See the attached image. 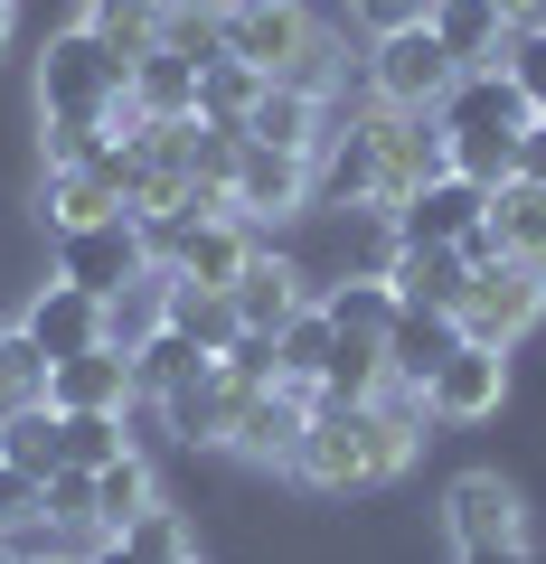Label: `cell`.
<instances>
[{
  "mask_svg": "<svg viewBox=\"0 0 546 564\" xmlns=\"http://www.w3.org/2000/svg\"><path fill=\"white\" fill-rule=\"evenodd\" d=\"M122 104L142 122H199V66H189L180 47H151V57H132V76H122Z\"/></svg>",
  "mask_w": 546,
  "mask_h": 564,
  "instance_id": "44dd1931",
  "label": "cell"
},
{
  "mask_svg": "<svg viewBox=\"0 0 546 564\" xmlns=\"http://www.w3.org/2000/svg\"><path fill=\"white\" fill-rule=\"evenodd\" d=\"M170 10H180V0H85V29H95L114 57H151L161 29H170Z\"/></svg>",
  "mask_w": 546,
  "mask_h": 564,
  "instance_id": "f1b7e54d",
  "label": "cell"
},
{
  "mask_svg": "<svg viewBox=\"0 0 546 564\" xmlns=\"http://www.w3.org/2000/svg\"><path fill=\"white\" fill-rule=\"evenodd\" d=\"M367 85H377L386 113H433V104L462 85V66L443 57L433 29H396V39H377V57H367Z\"/></svg>",
  "mask_w": 546,
  "mask_h": 564,
  "instance_id": "5b68a950",
  "label": "cell"
},
{
  "mask_svg": "<svg viewBox=\"0 0 546 564\" xmlns=\"http://www.w3.org/2000/svg\"><path fill=\"white\" fill-rule=\"evenodd\" d=\"M452 564H537L527 545H481V555H452Z\"/></svg>",
  "mask_w": 546,
  "mask_h": 564,
  "instance_id": "7dc6e473",
  "label": "cell"
},
{
  "mask_svg": "<svg viewBox=\"0 0 546 564\" xmlns=\"http://www.w3.org/2000/svg\"><path fill=\"white\" fill-rule=\"evenodd\" d=\"M0 47H10V0H0Z\"/></svg>",
  "mask_w": 546,
  "mask_h": 564,
  "instance_id": "681fc988",
  "label": "cell"
},
{
  "mask_svg": "<svg viewBox=\"0 0 546 564\" xmlns=\"http://www.w3.org/2000/svg\"><path fill=\"white\" fill-rule=\"evenodd\" d=\"M217 39H226V57H245L255 76H292V66L311 57V39H321V20H311L302 0H226Z\"/></svg>",
  "mask_w": 546,
  "mask_h": 564,
  "instance_id": "3957f363",
  "label": "cell"
},
{
  "mask_svg": "<svg viewBox=\"0 0 546 564\" xmlns=\"http://www.w3.org/2000/svg\"><path fill=\"white\" fill-rule=\"evenodd\" d=\"M122 414H66V470H104V462H122Z\"/></svg>",
  "mask_w": 546,
  "mask_h": 564,
  "instance_id": "74e56055",
  "label": "cell"
},
{
  "mask_svg": "<svg viewBox=\"0 0 546 564\" xmlns=\"http://www.w3.org/2000/svg\"><path fill=\"white\" fill-rule=\"evenodd\" d=\"M39 564H85V555H66V545H57V555H39Z\"/></svg>",
  "mask_w": 546,
  "mask_h": 564,
  "instance_id": "c3c4849f",
  "label": "cell"
},
{
  "mask_svg": "<svg viewBox=\"0 0 546 564\" xmlns=\"http://www.w3.org/2000/svg\"><path fill=\"white\" fill-rule=\"evenodd\" d=\"M0 462L29 470V480H47V470H66V414L57 404H0Z\"/></svg>",
  "mask_w": 546,
  "mask_h": 564,
  "instance_id": "484cf974",
  "label": "cell"
},
{
  "mask_svg": "<svg viewBox=\"0 0 546 564\" xmlns=\"http://www.w3.org/2000/svg\"><path fill=\"white\" fill-rule=\"evenodd\" d=\"M500 395H508V358H500V348H481V339H462L425 377V414L433 423H490V414H500Z\"/></svg>",
  "mask_w": 546,
  "mask_h": 564,
  "instance_id": "8fae6325",
  "label": "cell"
},
{
  "mask_svg": "<svg viewBox=\"0 0 546 564\" xmlns=\"http://www.w3.org/2000/svg\"><path fill=\"white\" fill-rule=\"evenodd\" d=\"M537 122H546V113H537Z\"/></svg>",
  "mask_w": 546,
  "mask_h": 564,
  "instance_id": "db71d44e",
  "label": "cell"
},
{
  "mask_svg": "<svg viewBox=\"0 0 546 564\" xmlns=\"http://www.w3.org/2000/svg\"><path fill=\"white\" fill-rule=\"evenodd\" d=\"M386 292H396L405 311H452V321H462L471 263L452 254V245H396V254H386Z\"/></svg>",
  "mask_w": 546,
  "mask_h": 564,
  "instance_id": "d6986e66",
  "label": "cell"
},
{
  "mask_svg": "<svg viewBox=\"0 0 546 564\" xmlns=\"http://www.w3.org/2000/svg\"><path fill=\"white\" fill-rule=\"evenodd\" d=\"M39 518L57 536H95V470H47L39 480Z\"/></svg>",
  "mask_w": 546,
  "mask_h": 564,
  "instance_id": "d590c367",
  "label": "cell"
},
{
  "mask_svg": "<svg viewBox=\"0 0 546 564\" xmlns=\"http://www.w3.org/2000/svg\"><path fill=\"white\" fill-rule=\"evenodd\" d=\"M122 76L132 57L95 39V29H57L39 57V122H47V161H85L95 141H114V113H122Z\"/></svg>",
  "mask_w": 546,
  "mask_h": 564,
  "instance_id": "7a4b0ae2",
  "label": "cell"
},
{
  "mask_svg": "<svg viewBox=\"0 0 546 564\" xmlns=\"http://www.w3.org/2000/svg\"><path fill=\"white\" fill-rule=\"evenodd\" d=\"M425 180H443V132H433V113H377V217L396 198H415Z\"/></svg>",
  "mask_w": 546,
  "mask_h": 564,
  "instance_id": "5bb4252c",
  "label": "cell"
},
{
  "mask_svg": "<svg viewBox=\"0 0 546 564\" xmlns=\"http://www.w3.org/2000/svg\"><path fill=\"white\" fill-rule=\"evenodd\" d=\"M180 564H199V555H180Z\"/></svg>",
  "mask_w": 546,
  "mask_h": 564,
  "instance_id": "816d5d0a",
  "label": "cell"
},
{
  "mask_svg": "<svg viewBox=\"0 0 546 564\" xmlns=\"http://www.w3.org/2000/svg\"><path fill=\"white\" fill-rule=\"evenodd\" d=\"M245 141H264V151H292V161H321L330 141V104L302 95V85H264L255 113H245Z\"/></svg>",
  "mask_w": 546,
  "mask_h": 564,
  "instance_id": "ffe728a7",
  "label": "cell"
},
{
  "mask_svg": "<svg viewBox=\"0 0 546 564\" xmlns=\"http://www.w3.org/2000/svg\"><path fill=\"white\" fill-rule=\"evenodd\" d=\"M217 367H226V377L245 386V395H255V386H283V358H274V329H245V339L226 348Z\"/></svg>",
  "mask_w": 546,
  "mask_h": 564,
  "instance_id": "ab89813d",
  "label": "cell"
},
{
  "mask_svg": "<svg viewBox=\"0 0 546 564\" xmlns=\"http://www.w3.org/2000/svg\"><path fill=\"white\" fill-rule=\"evenodd\" d=\"M142 273H151V226L142 217H95L76 236H57V282H76L95 302H114L122 282H142Z\"/></svg>",
  "mask_w": 546,
  "mask_h": 564,
  "instance_id": "277c9868",
  "label": "cell"
},
{
  "mask_svg": "<svg viewBox=\"0 0 546 564\" xmlns=\"http://www.w3.org/2000/svg\"><path fill=\"white\" fill-rule=\"evenodd\" d=\"M236 414H245V386L226 377L217 358H207L199 377H180V386L161 395V423L180 433L189 452H226V433H236Z\"/></svg>",
  "mask_w": 546,
  "mask_h": 564,
  "instance_id": "4fadbf2b",
  "label": "cell"
},
{
  "mask_svg": "<svg viewBox=\"0 0 546 564\" xmlns=\"http://www.w3.org/2000/svg\"><path fill=\"white\" fill-rule=\"evenodd\" d=\"M226 302H236V321L245 329H283V321H302L321 292H311V273L292 254H274V245H255V263H245L236 282H226Z\"/></svg>",
  "mask_w": 546,
  "mask_h": 564,
  "instance_id": "9a60e30c",
  "label": "cell"
},
{
  "mask_svg": "<svg viewBox=\"0 0 546 564\" xmlns=\"http://www.w3.org/2000/svg\"><path fill=\"white\" fill-rule=\"evenodd\" d=\"M161 321L180 329V339L199 348V358H226V348L245 339V321H236V302H226L217 282H180V273H170V292H161Z\"/></svg>",
  "mask_w": 546,
  "mask_h": 564,
  "instance_id": "cb8c5ba5",
  "label": "cell"
},
{
  "mask_svg": "<svg viewBox=\"0 0 546 564\" xmlns=\"http://www.w3.org/2000/svg\"><path fill=\"white\" fill-rule=\"evenodd\" d=\"M161 47H180L189 66H207V57H226V39H217V10H170V29H161Z\"/></svg>",
  "mask_w": 546,
  "mask_h": 564,
  "instance_id": "60d3db41",
  "label": "cell"
},
{
  "mask_svg": "<svg viewBox=\"0 0 546 564\" xmlns=\"http://www.w3.org/2000/svg\"><path fill=\"white\" fill-rule=\"evenodd\" d=\"M527 122H537V104L508 85V66H481V76H462L443 104H433V132L443 141H518Z\"/></svg>",
  "mask_w": 546,
  "mask_h": 564,
  "instance_id": "ba28073f",
  "label": "cell"
},
{
  "mask_svg": "<svg viewBox=\"0 0 546 564\" xmlns=\"http://www.w3.org/2000/svg\"><path fill=\"white\" fill-rule=\"evenodd\" d=\"M349 20L367 29V39H396V29H425L433 0H349Z\"/></svg>",
  "mask_w": 546,
  "mask_h": 564,
  "instance_id": "b9f144b4",
  "label": "cell"
},
{
  "mask_svg": "<svg viewBox=\"0 0 546 564\" xmlns=\"http://www.w3.org/2000/svg\"><path fill=\"white\" fill-rule=\"evenodd\" d=\"M199 367H207V358H199V348H189V339H180V329H170V321L151 329L142 348H132V386H142L151 404H161V395H170V386H180V377H199Z\"/></svg>",
  "mask_w": 546,
  "mask_h": 564,
  "instance_id": "836d02e7",
  "label": "cell"
},
{
  "mask_svg": "<svg viewBox=\"0 0 546 564\" xmlns=\"http://www.w3.org/2000/svg\"><path fill=\"white\" fill-rule=\"evenodd\" d=\"M10 10H20V0H10Z\"/></svg>",
  "mask_w": 546,
  "mask_h": 564,
  "instance_id": "f5cc1de1",
  "label": "cell"
},
{
  "mask_svg": "<svg viewBox=\"0 0 546 564\" xmlns=\"http://www.w3.org/2000/svg\"><path fill=\"white\" fill-rule=\"evenodd\" d=\"M481 217H490V188H471V180L443 170V180H425L415 198L386 207V236H396V245H462Z\"/></svg>",
  "mask_w": 546,
  "mask_h": 564,
  "instance_id": "7c38bea8",
  "label": "cell"
},
{
  "mask_svg": "<svg viewBox=\"0 0 546 564\" xmlns=\"http://www.w3.org/2000/svg\"><path fill=\"white\" fill-rule=\"evenodd\" d=\"M490 10H500L508 29H537V20H546V0H490Z\"/></svg>",
  "mask_w": 546,
  "mask_h": 564,
  "instance_id": "f6af8a7d",
  "label": "cell"
},
{
  "mask_svg": "<svg viewBox=\"0 0 546 564\" xmlns=\"http://www.w3.org/2000/svg\"><path fill=\"white\" fill-rule=\"evenodd\" d=\"M443 536L452 555H481V545H527V499L500 480V470H462L443 489Z\"/></svg>",
  "mask_w": 546,
  "mask_h": 564,
  "instance_id": "8992f818",
  "label": "cell"
},
{
  "mask_svg": "<svg viewBox=\"0 0 546 564\" xmlns=\"http://www.w3.org/2000/svg\"><path fill=\"white\" fill-rule=\"evenodd\" d=\"M226 207H236L245 226H283V217H302V207H311V161L245 141V151H236V180H226Z\"/></svg>",
  "mask_w": 546,
  "mask_h": 564,
  "instance_id": "9c48e42d",
  "label": "cell"
},
{
  "mask_svg": "<svg viewBox=\"0 0 546 564\" xmlns=\"http://www.w3.org/2000/svg\"><path fill=\"white\" fill-rule=\"evenodd\" d=\"M490 226H500V254L508 263H537V273H546V188L537 180L490 188Z\"/></svg>",
  "mask_w": 546,
  "mask_h": 564,
  "instance_id": "83f0119b",
  "label": "cell"
},
{
  "mask_svg": "<svg viewBox=\"0 0 546 564\" xmlns=\"http://www.w3.org/2000/svg\"><path fill=\"white\" fill-rule=\"evenodd\" d=\"M39 217L57 226V236H76V226H95V217H122V188L104 180L95 161H47V180H39Z\"/></svg>",
  "mask_w": 546,
  "mask_h": 564,
  "instance_id": "7402d4cb",
  "label": "cell"
},
{
  "mask_svg": "<svg viewBox=\"0 0 546 564\" xmlns=\"http://www.w3.org/2000/svg\"><path fill=\"white\" fill-rule=\"evenodd\" d=\"M433 39H443V57L462 66V76H481V66H500L508 57V20L490 10V0H433Z\"/></svg>",
  "mask_w": 546,
  "mask_h": 564,
  "instance_id": "d4e9b609",
  "label": "cell"
},
{
  "mask_svg": "<svg viewBox=\"0 0 546 564\" xmlns=\"http://www.w3.org/2000/svg\"><path fill=\"white\" fill-rule=\"evenodd\" d=\"M161 292H170V273H161V263H151L142 282H122L114 302H104V348H122V358H132V348H142L151 329H161Z\"/></svg>",
  "mask_w": 546,
  "mask_h": 564,
  "instance_id": "d6a6232c",
  "label": "cell"
},
{
  "mask_svg": "<svg viewBox=\"0 0 546 564\" xmlns=\"http://www.w3.org/2000/svg\"><path fill=\"white\" fill-rule=\"evenodd\" d=\"M274 76H255L245 57H207L199 66V122H226V132H245V113H255V95Z\"/></svg>",
  "mask_w": 546,
  "mask_h": 564,
  "instance_id": "4dcf8cb0",
  "label": "cell"
},
{
  "mask_svg": "<svg viewBox=\"0 0 546 564\" xmlns=\"http://www.w3.org/2000/svg\"><path fill=\"white\" fill-rule=\"evenodd\" d=\"M132 358L122 348H85V358H57L47 367V404L57 414H132Z\"/></svg>",
  "mask_w": 546,
  "mask_h": 564,
  "instance_id": "e0dca14e",
  "label": "cell"
},
{
  "mask_svg": "<svg viewBox=\"0 0 546 564\" xmlns=\"http://www.w3.org/2000/svg\"><path fill=\"white\" fill-rule=\"evenodd\" d=\"M311 207H367L377 217V113L367 122H340L311 161Z\"/></svg>",
  "mask_w": 546,
  "mask_h": 564,
  "instance_id": "2e32d148",
  "label": "cell"
},
{
  "mask_svg": "<svg viewBox=\"0 0 546 564\" xmlns=\"http://www.w3.org/2000/svg\"><path fill=\"white\" fill-rule=\"evenodd\" d=\"M0 564H20V555H10V545H0Z\"/></svg>",
  "mask_w": 546,
  "mask_h": 564,
  "instance_id": "f907efd6",
  "label": "cell"
},
{
  "mask_svg": "<svg viewBox=\"0 0 546 564\" xmlns=\"http://www.w3.org/2000/svg\"><path fill=\"white\" fill-rule=\"evenodd\" d=\"M321 311H330V329L340 339H358V348H386V329H396V292H386V273H349V282H330L321 292Z\"/></svg>",
  "mask_w": 546,
  "mask_h": 564,
  "instance_id": "4316f807",
  "label": "cell"
},
{
  "mask_svg": "<svg viewBox=\"0 0 546 564\" xmlns=\"http://www.w3.org/2000/svg\"><path fill=\"white\" fill-rule=\"evenodd\" d=\"M47 395V348L20 321H0V404H39Z\"/></svg>",
  "mask_w": 546,
  "mask_h": 564,
  "instance_id": "e575fe53",
  "label": "cell"
},
{
  "mask_svg": "<svg viewBox=\"0 0 546 564\" xmlns=\"http://www.w3.org/2000/svg\"><path fill=\"white\" fill-rule=\"evenodd\" d=\"M85 564H142V555H132L122 536H95V545H85Z\"/></svg>",
  "mask_w": 546,
  "mask_h": 564,
  "instance_id": "bcb514c9",
  "label": "cell"
},
{
  "mask_svg": "<svg viewBox=\"0 0 546 564\" xmlns=\"http://www.w3.org/2000/svg\"><path fill=\"white\" fill-rule=\"evenodd\" d=\"M518 180L546 188V122H527V132H518Z\"/></svg>",
  "mask_w": 546,
  "mask_h": 564,
  "instance_id": "ee69618b",
  "label": "cell"
},
{
  "mask_svg": "<svg viewBox=\"0 0 546 564\" xmlns=\"http://www.w3.org/2000/svg\"><path fill=\"white\" fill-rule=\"evenodd\" d=\"M415 433H425V395L415 386H377L367 404H321L311 395V433H302V480L349 499V489H386L415 462Z\"/></svg>",
  "mask_w": 546,
  "mask_h": 564,
  "instance_id": "6da1fadb",
  "label": "cell"
},
{
  "mask_svg": "<svg viewBox=\"0 0 546 564\" xmlns=\"http://www.w3.org/2000/svg\"><path fill=\"white\" fill-rule=\"evenodd\" d=\"M462 348V321L452 311H396V329H386V386H415L425 395V377Z\"/></svg>",
  "mask_w": 546,
  "mask_h": 564,
  "instance_id": "603a6c76",
  "label": "cell"
},
{
  "mask_svg": "<svg viewBox=\"0 0 546 564\" xmlns=\"http://www.w3.org/2000/svg\"><path fill=\"white\" fill-rule=\"evenodd\" d=\"M20 329L47 348V367L85 358V348H104V302H95V292H76V282H39L29 311H20Z\"/></svg>",
  "mask_w": 546,
  "mask_h": 564,
  "instance_id": "ac0fdd59",
  "label": "cell"
},
{
  "mask_svg": "<svg viewBox=\"0 0 546 564\" xmlns=\"http://www.w3.org/2000/svg\"><path fill=\"white\" fill-rule=\"evenodd\" d=\"M302 433H311L302 386H255L245 414H236V433H226V452H236V462H264V470H292L302 462Z\"/></svg>",
  "mask_w": 546,
  "mask_h": 564,
  "instance_id": "30bf717a",
  "label": "cell"
},
{
  "mask_svg": "<svg viewBox=\"0 0 546 564\" xmlns=\"http://www.w3.org/2000/svg\"><path fill=\"white\" fill-rule=\"evenodd\" d=\"M537 311H546V273H537V263H490V273H471L462 339L508 348V339H527V329H537Z\"/></svg>",
  "mask_w": 546,
  "mask_h": 564,
  "instance_id": "52a82bcc",
  "label": "cell"
},
{
  "mask_svg": "<svg viewBox=\"0 0 546 564\" xmlns=\"http://www.w3.org/2000/svg\"><path fill=\"white\" fill-rule=\"evenodd\" d=\"M20 518H39V480H29V470H10L0 462V536H10V527Z\"/></svg>",
  "mask_w": 546,
  "mask_h": 564,
  "instance_id": "7bdbcfd3",
  "label": "cell"
},
{
  "mask_svg": "<svg viewBox=\"0 0 546 564\" xmlns=\"http://www.w3.org/2000/svg\"><path fill=\"white\" fill-rule=\"evenodd\" d=\"M274 358H283V386H302V395H311V386L330 377V358H340V329H330V311L311 302L302 321H283V329H274Z\"/></svg>",
  "mask_w": 546,
  "mask_h": 564,
  "instance_id": "f546056e",
  "label": "cell"
},
{
  "mask_svg": "<svg viewBox=\"0 0 546 564\" xmlns=\"http://www.w3.org/2000/svg\"><path fill=\"white\" fill-rule=\"evenodd\" d=\"M142 508H151V462L142 452H122V462L95 470V536H122Z\"/></svg>",
  "mask_w": 546,
  "mask_h": 564,
  "instance_id": "1f68e13d",
  "label": "cell"
},
{
  "mask_svg": "<svg viewBox=\"0 0 546 564\" xmlns=\"http://www.w3.org/2000/svg\"><path fill=\"white\" fill-rule=\"evenodd\" d=\"M500 66H508V85L546 113V20H537V29H508V57H500Z\"/></svg>",
  "mask_w": 546,
  "mask_h": 564,
  "instance_id": "f35d334b",
  "label": "cell"
},
{
  "mask_svg": "<svg viewBox=\"0 0 546 564\" xmlns=\"http://www.w3.org/2000/svg\"><path fill=\"white\" fill-rule=\"evenodd\" d=\"M122 545H132L142 564H180V555H199V545H189V527H180V508H161V499L122 527Z\"/></svg>",
  "mask_w": 546,
  "mask_h": 564,
  "instance_id": "8d00e7d4",
  "label": "cell"
}]
</instances>
